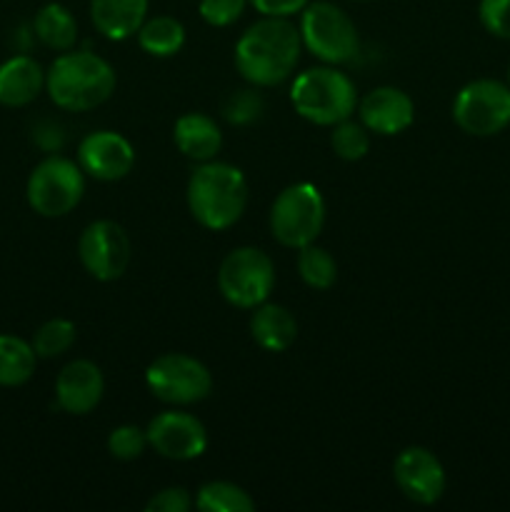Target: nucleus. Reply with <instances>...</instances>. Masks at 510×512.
I'll use <instances>...</instances> for the list:
<instances>
[{"mask_svg":"<svg viewBox=\"0 0 510 512\" xmlns=\"http://www.w3.org/2000/svg\"><path fill=\"white\" fill-rule=\"evenodd\" d=\"M173 140L185 158L195 163H208L223 148V133H220L215 118L205 113H185L175 120Z\"/></svg>","mask_w":510,"mask_h":512,"instance_id":"18","label":"nucleus"},{"mask_svg":"<svg viewBox=\"0 0 510 512\" xmlns=\"http://www.w3.org/2000/svg\"><path fill=\"white\" fill-rule=\"evenodd\" d=\"M45 88V70L28 55H15L0 65V105L23 108L30 105Z\"/></svg>","mask_w":510,"mask_h":512,"instance_id":"17","label":"nucleus"},{"mask_svg":"<svg viewBox=\"0 0 510 512\" xmlns=\"http://www.w3.org/2000/svg\"><path fill=\"white\" fill-rule=\"evenodd\" d=\"M298 273L308 288L328 290L338 280V263L328 250L310 243L298 250Z\"/></svg>","mask_w":510,"mask_h":512,"instance_id":"25","label":"nucleus"},{"mask_svg":"<svg viewBox=\"0 0 510 512\" xmlns=\"http://www.w3.org/2000/svg\"><path fill=\"white\" fill-rule=\"evenodd\" d=\"M115 70L100 55L88 50L63 53L45 73V88L50 100L68 113L95 110L115 93Z\"/></svg>","mask_w":510,"mask_h":512,"instance_id":"3","label":"nucleus"},{"mask_svg":"<svg viewBox=\"0 0 510 512\" xmlns=\"http://www.w3.org/2000/svg\"><path fill=\"white\" fill-rule=\"evenodd\" d=\"M78 255L83 268L100 283L123 278L133 258V245L123 225L115 220H95L80 233Z\"/></svg>","mask_w":510,"mask_h":512,"instance_id":"11","label":"nucleus"},{"mask_svg":"<svg viewBox=\"0 0 510 512\" xmlns=\"http://www.w3.org/2000/svg\"><path fill=\"white\" fill-rule=\"evenodd\" d=\"M248 0H200V18L213 28H228L245 13Z\"/></svg>","mask_w":510,"mask_h":512,"instance_id":"30","label":"nucleus"},{"mask_svg":"<svg viewBox=\"0 0 510 512\" xmlns=\"http://www.w3.org/2000/svg\"><path fill=\"white\" fill-rule=\"evenodd\" d=\"M453 120L463 133L475 138L503 133L510 125V88L493 78L463 85L453 100Z\"/></svg>","mask_w":510,"mask_h":512,"instance_id":"9","label":"nucleus"},{"mask_svg":"<svg viewBox=\"0 0 510 512\" xmlns=\"http://www.w3.org/2000/svg\"><path fill=\"white\" fill-rule=\"evenodd\" d=\"M85 193V173L75 160L50 155L33 168L28 178L30 208L43 218H63L73 213Z\"/></svg>","mask_w":510,"mask_h":512,"instance_id":"7","label":"nucleus"},{"mask_svg":"<svg viewBox=\"0 0 510 512\" xmlns=\"http://www.w3.org/2000/svg\"><path fill=\"white\" fill-rule=\"evenodd\" d=\"M330 145H333L335 155L348 163L355 160H363L370 150V130L363 123H353V120H340L338 125H333V133H330Z\"/></svg>","mask_w":510,"mask_h":512,"instance_id":"27","label":"nucleus"},{"mask_svg":"<svg viewBox=\"0 0 510 512\" xmlns=\"http://www.w3.org/2000/svg\"><path fill=\"white\" fill-rule=\"evenodd\" d=\"M325 225V200L313 183L288 185L270 208V233L285 248L315 243Z\"/></svg>","mask_w":510,"mask_h":512,"instance_id":"6","label":"nucleus"},{"mask_svg":"<svg viewBox=\"0 0 510 512\" xmlns=\"http://www.w3.org/2000/svg\"><path fill=\"white\" fill-rule=\"evenodd\" d=\"M250 318V335L255 343L268 353H285L298 338V320L285 305L260 303L253 308Z\"/></svg>","mask_w":510,"mask_h":512,"instance_id":"20","label":"nucleus"},{"mask_svg":"<svg viewBox=\"0 0 510 512\" xmlns=\"http://www.w3.org/2000/svg\"><path fill=\"white\" fill-rule=\"evenodd\" d=\"M35 363L38 355L33 345L15 335H0V388H18L28 383L35 373Z\"/></svg>","mask_w":510,"mask_h":512,"instance_id":"22","label":"nucleus"},{"mask_svg":"<svg viewBox=\"0 0 510 512\" xmlns=\"http://www.w3.org/2000/svg\"><path fill=\"white\" fill-rule=\"evenodd\" d=\"M290 103L300 118L315 125H338L358 105V90L345 73L335 68H310L295 78Z\"/></svg>","mask_w":510,"mask_h":512,"instance_id":"4","label":"nucleus"},{"mask_svg":"<svg viewBox=\"0 0 510 512\" xmlns=\"http://www.w3.org/2000/svg\"><path fill=\"white\" fill-rule=\"evenodd\" d=\"M105 393V378L93 360H73L60 370L55 380L58 408L70 415H88L100 405Z\"/></svg>","mask_w":510,"mask_h":512,"instance_id":"16","label":"nucleus"},{"mask_svg":"<svg viewBox=\"0 0 510 512\" xmlns=\"http://www.w3.org/2000/svg\"><path fill=\"white\" fill-rule=\"evenodd\" d=\"M300 48V28L288 18L263 15L235 43V68L255 88H273L293 75Z\"/></svg>","mask_w":510,"mask_h":512,"instance_id":"1","label":"nucleus"},{"mask_svg":"<svg viewBox=\"0 0 510 512\" xmlns=\"http://www.w3.org/2000/svg\"><path fill=\"white\" fill-rule=\"evenodd\" d=\"M33 28L40 43L50 50H58V53H68L78 40V20L60 3L43 5L35 15Z\"/></svg>","mask_w":510,"mask_h":512,"instance_id":"21","label":"nucleus"},{"mask_svg":"<svg viewBox=\"0 0 510 512\" xmlns=\"http://www.w3.org/2000/svg\"><path fill=\"white\" fill-rule=\"evenodd\" d=\"M145 448H148V433L140 430L138 425H120L108 435V453L123 463L138 460Z\"/></svg>","mask_w":510,"mask_h":512,"instance_id":"28","label":"nucleus"},{"mask_svg":"<svg viewBox=\"0 0 510 512\" xmlns=\"http://www.w3.org/2000/svg\"><path fill=\"white\" fill-rule=\"evenodd\" d=\"M188 210L205 230H228L248 208V180L230 163L208 160L193 170L188 180Z\"/></svg>","mask_w":510,"mask_h":512,"instance_id":"2","label":"nucleus"},{"mask_svg":"<svg viewBox=\"0 0 510 512\" xmlns=\"http://www.w3.org/2000/svg\"><path fill=\"white\" fill-rule=\"evenodd\" d=\"M248 3L268 18H290L295 13H303L310 0H248Z\"/></svg>","mask_w":510,"mask_h":512,"instance_id":"33","label":"nucleus"},{"mask_svg":"<svg viewBox=\"0 0 510 512\" xmlns=\"http://www.w3.org/2000/svg\"><path fill=\"white\" fill-rule=\"evenodd\" d=\"M218 288L230 305L243 310L258 308L275 288V265L268 253L258 248L230 250L218 270Z\"/></svg>","mask_w":510,"mask_h":512,"instance_id":"8","label":"nucleus"},{"mask_svg":"<svg viewBox=\"0 0 510 512\" xmlns=\"http://www.w3.org/2000/svg\"><path fill=\"white\" fill-rule=\"evenodd\" d=\"M190 508H193V498L185 488H165L145 503L148 512H188Z\"/></svg>","mask_w":510,"mask_h":512,"instance_id":"32","label":"nucleus"},{"mask_svg":"<svg viewBox=\"0 0 510 512\" xmlns=\"http://www.w3.org/2000/svg\"><path fill=\"white\" fill-rule=\"evenodd\" d=\"M360 123L375 135H398L415 120V105L405 90L380 85L358 103Z\"/></svg>","mask_w":510,"mask_h":512,"instance_id":"15","label":"nucleus"},{"mask_svg":"<svg viewBox=\"0 0 510 512\" xmlns=\"http://www.w3.org/2000/svg\"><path fill=\"white\" fill-rule=\"evenodd\" d=\"M138 45L153 58H170L185 45V28L170 15H155L138 30Z\"/></svg>","mask_w":510,"mask_h":512,"instance_id":"23","label":"nucleus"},{"mask_svg":"<svg viewBox=\"0 0 510 512\" xmlns=\"http://www.w3.org/2000/svg\"><path fill=\"white\" fill-rule=\"evenodd\" d=\"M478 15L490 35L510 40V0H480Z\"/></svg>","mask_w":510,"mask_h":512,"instance_id":"31","label":"nucleus"},{"mask_svg":"<svg viewBox=\"0 0 510 512\" xmlns=\"http://www.w3.org/2000/svg\"><path fill=\"white\" fill-rule=\"evenodd\" d=\"M148 445L158 455L168 460H195L208 448V433L205 425L195 415L183 410H165L155 415L148 425Z\"/></svg>","mask_w":510,"mask_h":512,"instance_id":"12","label":"nucleus"},{"mask_svg":"<svg viewBox=\"0 0 510 512\" xmlns=\"http://www.w3.org/2000/svg\"><path fill=\"white\" fill-rule=\"evenodd\" d=\"M303 45L328 65H343L358 55L360 40L355 23L343 8L328 0L308 3L300 13Z\"/></svg>","mask_w":510,"mask_h":512,"instance_id":"5","label":"nucleus"},{"mask_svg":"<svg viewBox=\"0 0 510 512\" xmlns=\"http://www.w3.org/2000/svg\"><path fill=\"white\" fill-rule=\"evenodd\" d=\"M148 15V0H90V20L108 40H128Z\"/></svg>","mask_w":510,"mask_h":512,"instance_id":"19","label":"nucleus"},{"mask_svg":"<svg viewBox=\"0 0 510 512\" xmlns=\"http://www.w3.org/2000/svg\"><path fill=\"white\" fill-rule=\"evenodd\" d=\"M195 508L203 512H250L255 510V500L240 485L213 480L198 490Z\"/></svg>","mask_w":510,"mask_h":512,"instance_id":"24","label":"nucleus"},{"mask_svg":"<svg viewBox=\"0 0 510 512\" xmlns=\"http://www.w3.org/2000/svg\"><path fill=\"white\" fill-rule=\"evenodd\" d=\"M145 385L165 405L200 403L213 390V375L200 360L185 353H165L145 370Z\"/></svg>","mask_w":510,"mask_h":512,"instance_id":"10","label":"nucleus"},{"mask_svg":"<svg viewBox=\"0 0 510 512\" xmlns=\"http://www.w3.org/2000/svg\"><path fill=\"white\" fill-rule=\"evenodd\" d=\"M508 88H510V68H508Z\"/></svg>","mask_w":510,"mask_h":512,"instance_id":"34","label":"nucleus"},{"mask_svg":"<svg viewBox=\"0 0 510 512\" xmlns=\"http://www.w3.org/2000/svg\"><path fill=\"white\" fill-rule=\"evenodd\" d=\"M75 325L65 318L48 320L45 325H40L38 333L33 338V350L38 358H60L63 353H68L75 343Z\"/></svg>","mask_w":510,"mask_h":512,"instance_id":"26","label":"nucleus"},{"mask_svg":"<svg viewBox=\"0 0 510 512\" xmlns=\"http://www.w3.org/2000/svg\"><path fill=\"white\" fill-rule=\"evenodd\" d=\"M393 478L400 493L418 505H433L445 493V468L435 453L410 445L395 458Z\"/></svg>","mask_w":510,"mask_h":512,"instance_id":"13","label":"nucleus"},{"mask_svg":"<svg viewBox=\"0 0 510 512\" xmlns=\"http://www.w3.org/2000/svg\"><path fill=\"white\" fill-rule=\"evenodd\" d=\"M265 113V100L255 90H238L223 103V115L230 125H250Z\"/></svg>","mask_w":510,"mask_h":512,"instance_id":"29","label":"nucleus"},{"mask_svg":"<svg viewBox=\"0 0 510 512\" xmlns=\"http://www.w3.org/2000/svg\"><path fill=\"white\" fill-rule=\"evenodd\" d=\"M78 165L90 178L115 183L123 180L135 165V148L115 130H95L78 145Z\"/></svg>","mask_w":510,"mask_h":512,"instance_id":"14","label":"nucleus"}]
</instances>
